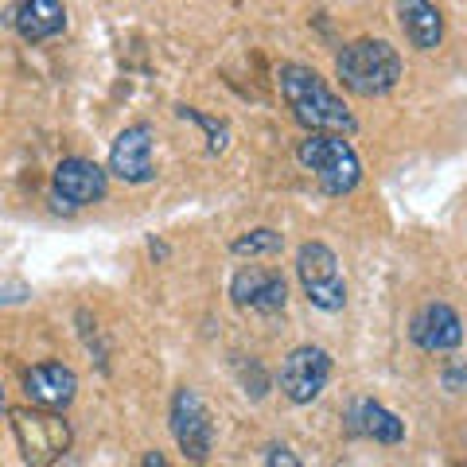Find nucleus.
I'll list each match as a JSON object with an SVG mask.
<instances>
[{"mask_svg": "<svg viewBox=\"0 0 467 467\" xmlns=\"http://www.w3.org/2000/svg\"><path fill=\"white\" fill-rule=\"evenodd\" d=\"M0 413H8V401H5V386H0Z\"/></svg>", "mask_w": 467, "mask_h": 467, "instance_id": "nucleus-23", "label": "nucleus"}, {"mask_svg": "<svg viewBox=\"0 0 467 467\" xmlns=\"http://www.w3.org/2000/svg\"><path fill=\"white\" fill-rule=\"evenodd\" d=\"M347 429L355 436H362V441H374V444H386V448L405 441V420L374 398H355L347 405Z\"/></svg>", "mask_w": 467, "mask_h": 467, "instance_id": "nucleus-13", "label": "nucleus"}, {"mask_svg": "<svg viewBox=\"0 0 467 467\" xmlns=\"http://www.w3.org/2000/svg\"><path fill=\"white\" fill-rule=\"evenodd\" d=\"M401 75H405L401 51L378 36L350 39L335 55V78L358 98H386L389 90H398Z\"/></svg>", "mask_w": 467, "mask_h": 467, "instance_id": "nucleus-2", "label": "nucleus"}, {"mask_svg": "<svg viewBox=\"0 0 467 467\" xmlns=\"http://www.w3.org/2000/svg\"><path fill=\"white\" fill-rule=\"evenodd\" d=\"M149 254H152V257H160V261H164V257H168V245L152 238V242H149Z\"/></svg>", "mask_w": 467, "mask_h": 467, "instance_id": "nucleus-22", "label": "nucleus"}, {"mask_svg": "<svg viewBox=\"0 0 467 467\" xmlns=\"http://www.w3.org/2000/svg\"><path fill=\"white\" fill-rule=\"evenodd\" d=\"M265 467H304V463H300V456H296V451H292L288 444L273 441V444L265 448Z\"/></svg>", "mask_w": 467, "mask_h": 467, "instance_id": "nucleus-20", "label": "nucleus"}, {"mask_svg": "<svg viewBox=\"0 0 467 467\" xmlns=\"http://www.w3.org/2000/svg\"><path fill=\"white\" fill-rule=\"evenodd\" d=\"M393 12H398L405 39L413 43L417 51H436L444 43V12L429 5V0H401Z\"/></svg>", "mask_w": 467, "mask_h": 467, "instance_id": "nucleus-15", "label": "nucleus"}, {"mask_svg": "<svg viewBox=\"0 0 467 467\" xmlns=\"http://www.w3.org/2000/svg\"><path fill=\"white\" fill-rule=\"evenodd\" d=\"M331 370H335V362H331V355L324 347L319 343H300V347H292L285 355L276 382H281V393L292 405H312L319 393L327 389Z\"/></svg>", "mask_w": 467, "mask_h": 467, "instance_id": "nucleus-7", "label": "nucleus"}, {"mask_svg": "<svg viewBox=\"0 0 467 467\" xmlns=\"http://www.w3.org/2000/svg\"><path fill=\"white\" fill-rule=\"evenodd\" d=\"M140 467H171V463H168V456H164V451H144Z\"/></svg>", "mask_w": 467, "mask_h": 467, "instance_id": "nucleus-21", "label": "nucleus"}, {"mask_svg": "<svg viewBox=\"0 0 467 467\" xmlns=\"http://www.w3.org/2000/svg\"><path fill=\"white\" fill-rule=\"evenodd\" d=\"M12 420V436H16V448L27 467H55L58 460L75 444V429L63 413H51V409H36V405H16L8 409Z\"/></svg>", "mask_w": 467, "mask_h": 467, "instance_id": "nucleus-4", "label": "nucleus"}, {"mask_svg": "<svg viewBox=\"0 0 467 467\" xmlns=\"http://www.w3.org/2000/svg\"><path fill=\"white\" fill-rule=\"evenodd\" d=\"M168 429L175 436V444L192 463H207L214 451V417L207 401L199 398V389L180 386L168 401Z\"/></svg>", "mask_w": 467, "mask_h": 467, "instance_id": "nucleus-6", "label": "nucleus"}, {"mask_svg": "<svg viewBox=\"0 0 467 467\" xmlns=\"http://www.w3.org/2000/svg\"><path fill=\"white\" fill-rule=\"evenodd\" d=\"M24 393L36 409L63 413V409L78 398V374L70 370L67 362H36V367L24 374Z\"/></svg>", "mask_w": 467, "mask_h": 467, "instance_id": "nucleus-12", "label": "nucleus"}, {"mask_svg": "<svg viewBox=\"0 0 467 467\" xmlns=\"http://www.w3.org/2000/svg\"><path fill=\"white\" fill-rule=\"evenodd\" d=\"M175 113H180L183 121H195L202 133H207V152L211 156H223L230 149V125L223 121V117H211V113H202L195 106H175Z\"/></svg>", "mask_w": 467, "mask_h": 467, "instance_id": "nucleus-17", "label": "nucleus"}, {"mask_svg": "<svg viewBox=\"0 0 467 467\" xmlns=\"http://www.w3.org/2000/svg\"><path fill=\"white\" fill-rule=\"evenodd\" d=\"M281 250H285V234L273 226H254L230 242L234 257H265V254H281Z\"/></svg>", "mask_w": 467, "mask_h": 467, "instance_id": "nucleus-16", "label": "nucleus"}, {"mask_svg": "<svg viewBox=\"0 0 467 467\" xmlns=\"http://www.w3.org/2000/svg\"><path fill=\"white\" fill-rule=\"evenodd\" d=\"M230 300L242 312H257V316H276L288 304V281L281 269H265V265H242L230 276Z\"/></svg>", "mask_w": 467, "mask_h": 467, "instance_id": "nucleus-9", "label": "nucleus"}, {"mask_svg": "<svg viewBox=\"0 0 467 467\" xmlns=\"http://www.w3.org/2000/svg\"><path fill=\"white\" fill-rule=\"evenodd\" d=\"M152 149H156V129L149 121L125 125L121 133L113 137V144H109V164H106V171L117 175L121 183H133V187L152 183L156 180Z\"/></svg>", "mask_w": 467, "mask_h": 467, "instance_id": "nucleus-8", "label": "nucleus"}, {"mask_svg": "<svg viewBox=\"0 0 467 467\" xmlns=\"http://www.w3.org/2000/svg\"><path fill=\"white\" fill-rule=\"evenodd\" d=\"M409 339L425 355H444V350H456L463 343V319L451 304L429 300L409 319Z\"/></svg>", "mask_w": 467, "mask_h": 467, "instance_id": "nucleus-11", "label": "nucleus"}, {"mask_svg": "<svg viewBox=\"0 0 467 467\" xmlns=\"http://www.w3.org/2000/svg\"><path fill=\"white\" fill-rule=\"evenodd\" d=\"M51 192L55 202H67V207H94L109 192V171L86 156H63L51 171Z\"/></svg>", "mask_w": 467, "mask_h": 467, "instance_id": "nucleus-10", "label": "nucleus"}, {"mask_svg": "<svg viewBox=\"0 0 467 467\" xmlns=\"http://www.w3.org/2000/svg\"><path fill=\"white\" fill-rule=\"evenodd\" d=\"M296 160L316 175L319 192L339 199L350 195L362 183V160L355 152V144L347 137H331V133H304L296 140Z\"/></svg>", "mask_w": 467, "mask_h": 467, "instance_id": "nucleus-3", "label": "nucleus"}, {"mask_svg": "<svg viewBox=\"0 0 467 467\" xmlns=\"http://www.w3.org/2000/svg\"><path fill=\"white\" fill-rule=\"evenodd\" d=\"M276 90H281L292 121L308 133H331V137H350L358 129L355 113L347 109V101L327 86L319 70L304 63H285L276 70Z\"/></svg>", "mask_w": 467, "mask_h": 467, "instance_id": "nucleus-1", "label": "nucleus"}, {"mask_svg": "<svg viewBox=\"0 0 467 467\" xmlns=\"http://www.w3.org/2000/svg\"><path fill=\"white\" fill-rule=\"evenodd\" d=\"M12 24L24 43H47L67 32V5L58 0H24L12 12Z\"/></svg>", "mask_w": 467, "mask_h": 467, "instance_id": "nucleus-14", "label": "nucleus"}, {"mask_svg": "<svg viewBox=\"0 0 467 467\" xmlns=\"http://www.w3.org/2000/svg\"><path fill=\"white\" fill-rule=\"evenodd\" d=\"M238 378H242V386H245V393L257 401V398H265V389H269V378H265V370H261V362L250 355V370L245 367H238Z\"/></svg>", "mask_w": 467, "mask_h": 467, "instance_id": "nucleus-18", "label": "nucleus"}, {"mask_svg": "<svg viewBox=\"0 0 467 467\" xmlns=\"http://www.w3.org/2000/svg\"><path fill=\"white\" fill-rule=\"evenodd\" d=\"M296 276H300V288L308 296L312 308L319 312H343L347 308V281H343V269H339V257L327 242H304L296 250Z\"/></svg>", "mask_w": 467, "mask_h": 467, "instance_id": "nucleus-5", "label": "nucleus"}, {"mask_svg": "<svg viewBox=\"0 0 467 467\" xmlns=\"http://www.w3.org/2000/svg\"><path fill=\"white\" fill-rule=\"evenodd\" d=\"M441 382H444V389H451V393L467 389V362L448 358V362H444V370H441Z\"/></svg>", "mask_w": 467, "mask_h": 467, "instance_id": "nucleus-19", "label": "nucleus"}]
</instances>
